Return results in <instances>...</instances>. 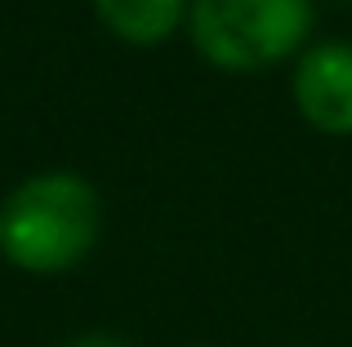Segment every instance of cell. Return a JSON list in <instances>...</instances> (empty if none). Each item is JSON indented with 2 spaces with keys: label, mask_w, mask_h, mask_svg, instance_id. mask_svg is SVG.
Returning <instances> with one entry per match:
<instances>
[{
  "label": "cell",
  "mask_w": 352,
  "mask_h": 347,
  "mask_svg": "<svg viewBox=\"0 0 352 347\" xmlns=\"http://www.w3.org/2000/svg\"><path fill=\"white\" fill-rule=\"evenodd\" d=\"M98 232L103 200L72 169H41L0 200V254L32 276H58L85 263Z\"/></svg>",
  "instance_id": "1"
},
{
  "label": "cell",
  "mask_w": 352,
  "mask_h": 347,
  "mask_svg": "<svg viewBox=\"0 0 352 347\" xmlns=\"http://www.w3.org/2000/svg\"><path fill=\"white\" fill-rule=\"evenodd\" d=\"M188 36L219 71H263L308 49L312 0H192Z\"/></svg>",
  "instance_id": "2"
},
{
  "label": "cell",
  "mask_w": 352,
  "mask_h": 347,
  "mask_svg": "<svg viewBox=\"0 0 352 347\" xmlns=\"http://www.w3.org/2000/svg\"><path fill=\"white\" fill-rule=\"evenodd\" d=\"M290 94L299 116L321 134H352V40H312L294 58Z\"/></svg>",
  "instance_id": "3"
},
{
  "label": "cell",
  "mask_w": 352,
  "mask_h": 347,
  "mask_svg": "<svg viewBox=\"0 0 352 347\" xmlns=\"http://www.w3.org/2000/svg\"><path fill=\"white\" fill-rule=\"evenodd\" d=\"M192 0H94L98 23L125 45H161L183 27Z\"/></svg>",
  "instance_id": "4"
},
{
  "label": "cell",
  "mask_w": 352,
  "mask_h": 347,
  "mask_svg": "<svg viewBox=\"0 0 352 347\" xmlns=\"http://www.w3.org/2000/svg\"><path fill=\"white\" fill-rule=\"evenodd\" d=\"M63 347H125L120 339H112V334H80V339L63 343Z\"/></svg>",
  "instance_id": "5"
}]
</instances>
